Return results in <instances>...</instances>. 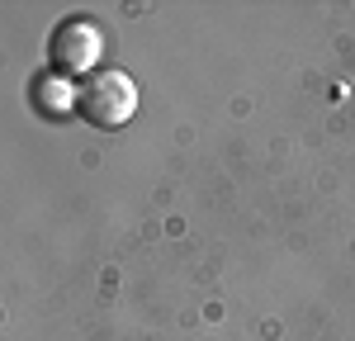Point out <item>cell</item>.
<instances>
[{
  "instance_id": "1",
  "label": "cell",
  "mask_w": 355,
  "mask_h": 341,
  "mask_svg": "<svg viewBox=\"0 0 355 341\" xmlns=\"http://www.w3.org/2000/svg\"><path fill=\"white\" fill-rule=\"evenodd\" d=\"M71 110L81 114L90 128L110 133V128H123L137 110V85L128 71L119 67H95L76 90H71Z\"/></svg>"
},
{
  "instance_id": "2",
  "label": "cell",
  "mask_w": 355,
  "mask_h": 341,
  "mask_svg": "<svg viewBox=\"0 0 355 341\" xmlns=\"http://www.w3.org/2000/svg\"><path fill=\"white\" fill-rule=\"evenodd\" d=\"M95 57H100V28L81 19V15H71V19H62L53 28V38H48V62H53V71L62 76H90L95 71Z\"/></svg>"
}]
</instances>
